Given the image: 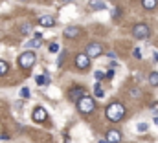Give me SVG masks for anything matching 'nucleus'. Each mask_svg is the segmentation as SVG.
<instances>
[{
  "label": "nucleus",
  "mask_w": 158,
  "mask_h": 143,
  "mask_svg": "<svg viewBox=\"0 0 158 143\" xmlns=\"http://www.w3.org/2000/svg\"><path fill=\"white\" fill-rule=\"evenodd\" d=\"M107 140L110 143H119L121 141V134H119L118 130H109L107 132Z\"/></svg>",
  "instance_id": "9b49d317"
},
{
  "label": "nucleus",
  "mask_w": 158,
  "mask_h": 143,
  "mask_svg": "<svg viewBox=\"0 0 158 143\" xmlns=\"http://www.w3.org/2000/svg\"><path fill=\"white\" fill-rule=\"evenodd\" d=\"M46 117H48V114H46V110L42 107H37L33 110V119H35V121L42 123V121H46Z\"/></svg>",
  "instance_id": "0eeeda50"
},
{
  "label": "nucleus",
  "mask_w": 158,
  "mask_h": 143,
  "mask_svg": "<svg viewBox=\"0 0 158 143\" xmlns=\"http://www.w3.org/2000/svg\"><path fill=\"white\" fill-rule=\"evenodd\" d=\"M50 51H52V53H57V51H59V44H57V42H52V44H50Z\"/></svg>",
  "instance_id": "4be33fe9"
},
{
  "label": "nucleus",
  "mask_w": 158,
  "mask_h": 143,
  "mask_svg": "<svg viewBox=\"0 0 158 143\" xmlns=\"http://www.w3.org/2000/svg\"><path fill=\"white\" fill-rule=\"evenodd\" d=\"M63 61H64V53H61V55H59V63H57V64L61 66V64H63Z\"/></svg>",
  "instance_id": "a878e982"
},
{
  "label": "nucleus",
  "mask_w": 158,
  "mask_h": 143,
  "mask_svg": "<svg viewBox=\"0 0 158 143\" xmlns=\"http://www.w3.org/2000/svg\"><path fill=\"white\" fill-rule=\"evenodd\" d=\"M155 123H156V127H158V117H156V119H155Z\"/></svg>",
  "instance_id": "c756f323"
},
{
  "label": "nucleus",
  "mask_w": 158,
  "mask_h": 143,
  "mask_svg": "<svg viewBox=\"0 0 158 143\" xmlns=\"http://www.w3.org/2000/svg\"><path fill=\"white\" fill-rule=\"evenodd\" d=\"M142 6H143V9H155L158 6V0H142Z\"/></svg>",
  "instance_id": "ddd939ff"
},
{
  "label": "nucleus",
  "mask_w": 158,
  "mask_h": 143,
  "mask_svg": "<svg viewBox=\"0 0 158 143\" xmlns=\"http://www.w3.org/2000/svg\"><path fill=\"white\" fill-rule=\"evenodd\" d=\"M107 77H109V79H110V77H114V70H109V72H107Z\"/></svg>",
  "instance_id": "bb28decb"
},
{
  "label": "nucleus",
  "mask_w": 158,
  "mask_h": 143,
  "mask_svg": "<svg viewBox=\"0 0 158 143\" xmlns=\"http://www.w3.org/2000/svg\"><path fill=\"white\" fill-rule=\"evenodd\" d=\"M37 84H40V86H44V84H48L50 83V77H46V75H37Z\"/></svg>",
  "instance_id": "2eb2a0df"
},
{
  "label": "nucleus",
  "mask_w": 158,
  "mask_h": 143,
  "mask_svg": "<svg viewBox=\"0 0 158 143\" xmlns=\"http://www.w3.org/2000/svg\"><path fill=\"white\" fill-rule=\"evenodd\" d=\"M138 130H140V132H145V130H147V123H140V125H138Z\"/></svg>",
  "instance_id": "b1692460"
},
{
  "label": "nucleus",
  "mask_w": 158,
  "mask_h": 143,
  "mask_svg": "<svg viewBox=\"0 0 158 143\" xmlns=\"http://www.w3.org/2000/svg\"><path fill=\"white\" fill-rule=\"evenodd\" d=\"M94 92H96V97H99V99H101V97H105V92H103V88H101L99 84L96 86V90H94Z\"/></svg>",
  "instance_id": "6ab92c4d"
},
{
  "label": "nucleus",
  "mask_w": 158,
  "mask_h": 143,
  "mask_svg": "<svg viewBox=\"0 0 158 143\" xmlns=\"http://www.w3.org/2000/svg\"><path fill=\"white\" fill-rule=\"evenodd\" d=\"M107 117H109V121H114V123H118L123 119V116H125V107L121 105V103H112V105H109L107 107Z\"/></svg>",
  "instance_id": "f257e3e1"
},
{
  "label": "nucleus",
  "mask_w": 158,
  "mask_h": 143,
  "mask_svg": "<svg viewBox=\"0 0 158 143\" xmlns=\"http://www.w3.org/2000/svg\"><path fill=\"white\" fill-rule=\"evenodd\" d=\"M33 64H35V53H33V51H24V53H20V57H19V66H20V68L30 70Z\"/></svg>",
  "instance_id": "f03ea898"
},
{
  "label": "nucleus",
  "mask_w": 158,
  "mask_h": 143,
  "mask_svg": "<svg viewBox=\"0 0 158 143\" xmlns=\"http://www.w3.org/2000/svg\"><path fill=\"white\" fill-rule=\"evenodd\" d=\"M20 33L22 35H30L31 33V24H22L20 26Z\"/></svg>",
  "instance_id": "dca6fc26"
},
{
  "label": "nucleus",
  "mask_w": 158,
  "mask_h": 143,
  "mask_svg": "<svg viewBox=\"0 0 158 143\" xmlns=\"http://www.w3.org/2000/svg\"><path fill=\"white\" fill-rule=\"evenodd\" d=\"M77 108H79V112H83V114H90V112H94V108H96L94 99L88 97V96H85L81 101H77Z\"/></svg>",
  "instance_id": "7ed1b4c3"
},
{
  "label": "nucleus",
  "mask_w": 158,
  "mask_h": 143,
  "mask_svg": "<svg viewBox=\"0 0 158 143\" xmlns=\"http://www.w3.org/2000/svg\"><path fill=\"white\" fill-rule=\"evenodd\" d=\"M81 31H79L77 26H68V28H64V37H68V39H76Z\"/></svg>",
  "instance_id": "1a4fd4ad"
},
{
  "label": "nucleus",
  "mask_w": 158,
  "mask_h": 143,
  "mask_svg": "<svg viewBox=\"0 0 158 143\" xmlns=\"http://www.w3.org/2000/svg\"><path fill=\"white\" fill-rule=\"evenodd\" d=\"M103 53V46L101 44H98V42H92V44H88L86 46V55L92 59V57H99Z\"/></svg>",
  "instance_id": "39448f33"
},
{
  "label": "nucleus",
  "mask_w": 158,
  "mask_h": 143,
  "mask_svg": "<svg viewBox=\"0 0 158 143\" xmlns=\"http://www.w3.org/2000/svg\"><path fill=\"white\" fill-rule=\"evenodd\" d=\"M132 35L136 37V39H147V37L151 35V30H149L147 24H136L134 30H132Z\"/></svg>",
  "instance_id": "20e7f679"
},
{
  "label": "nucleus",
  "mask_w": 158,
  "mask_h": 143,
  "mask_svg": "<svg viewBox=\"0 0 158 143\" xmlns=\"http://www.w3.org/2000/svg\"><path fill=\"white\" fill-rule=\"evenodd\" d=\"M63 2H72V0H63Z\"/></svg>",
  "instance_id": "7c9ffc66"
},
{
  "label": "nucleus",
  "mask_w": 158,
  "mask_h": 143,
  "mask_svg": "<svg viewBox=\"0 0 158 143\" xmlns=\"http://www.w3.org/2000/svg\"><path fill=\"white\" fill-rule=\"evenodd\" d=\"M99 143H110V141H109V140H101Z\"/></svg>",
  "instance_id": "c85d7f7f"
},
{
  "label": "nucleus",
  "mask_w": 158,
  "mask_h": 143,
  "mask_svg": "<svg viewBox=\"0 0 158 143\" xmlns=\"http://www.w3.org/2000/svg\"><path fill=\"white\" fill-rule=\"evenodd\" d=\"M149 83H151L153 86H158V72H153V73L149 75Z\"/></svg>",
  "instance_id": "f3484780"
},
{
  "label": "nucleus",
  "mask_w": 158,
  "mask_h": 143,
  "mask_svg": "<svg viewBox=\"0 0 158 143\" xmlns=\"http://www.w3.org/2000/svg\"><path fill=\"white\" fill-rule=\"evenodd\" d=\"M39 46H40V35H39V33L35 35L33 40H30V42L26 44V48H39Z\"/></svg>",
  "instance_id": "4468645a"
},
{
  "label": "nucleus",
  "mask_w": 158,
  "mask_h": 143,
  "mask_svg": "<svg viewBox=\"0 0 158 143\" xmlns=\"http://www.w3.org/2000/svg\"><path fill=\"white\" fill-rule=\"evenodd\" d=\"M22 2H26V0H22Z\"/></svg>",
  "instance_id": "2f4dec72"
},
{
  "label": "nucleus",
  "mask_w": 158,
  "mask_h": 143,
  "mask_svg": "<svg viewBox=\"0 0 158 143\" xmlns=\"http://www.w3.org/2000/svg\"><path fill=\"white\" fill-rule=\"evenodd\" d=\"M151 108H153V112H155V114H158V103H155Z\"/></svg>",
  "instance_id": "cd10ccee"
},
{
  "label": "nucleus",
  "mask_w": 158,
  "mask_h": 143,
  "mask_svg": "<svg viewBox=\"0 0 158 143\" xmlns=\"http://www.w3.org/2000/svg\"><path fill=\"white\" fill-rule=\"evenodd\" d=\"M132 55H134L136 59H142V51H140V48H136V50L132 51Z\"/></svg>",
  "instance_id": "5701e85b"
},
{
  "label": "nucleus",
  "mask_w": 158,
  "mask_h": 143,
  "mask_svg": "<svg viewBox=\"0 0 158 143\" xmlns=\"http://www.w3.org/2000/svg\"><path fill=\"white\" fill-rule=\"evenodd\" d=\"M105 75H107V73H103L101 70L94 72V77H96V81H101V79H105Z\"/></svg>",
  "instance_id": "aec40b11"
},
{
  "label": "nucleus",
  "mask_w": 158,
  "mask_h": 143,
  "mask_svg": "<svg viewBox=\"0 0 158 143\" xmlns=\"http://www.w3.org/2000/svg\"><path fill=\"white\" fill-rule=\"evenodd\" d=\"M20 96H22L24 99H28V97H30V88H28V86H24V88L20 90Z\"/></svg>",
  "instance_id": "412c9836"
},
{
  "label": "nucleus",
  "mask_w": 158,
  "mask_h": 143,
  "mask_svg": "<svg viewBox=\"0 0 158 143\" xmlns=\"http://www.w3.org/2000/svg\"><path fill=\"white\" fill-rule=\"evenodd\" d=\"M39 24L40 26H44V28H53V26H55V20H53L52 17L44 15V17H40L39 18Z\"/></svg>",
  "instance_id": "9d476101"
},
{
  "label": "nucleus",
  "mask_w": 158,
  "mask_h": 143,
  "mask_svg": "<svg viewBox=\"0 0 158 143\" xmlns=\"http://www.w3.org/2000/svg\"><path fill=\"white\" fill-rule=\"evenodd\" d=\"M88 61H90V57H88L86 53H79L77 57H76V66L81 68V70H86V68H88V64H90Z\"/></svg>",
  "instance_id": "423d86ee"
},
{
  "label": "nucleus",
  "mask_w": 158,
  "mask_h": 143,
  "mask_svg": "<svg viewBox=\"0 0 158 143\" xmlns=\"http://www.w3.org/2000/svg\"><path fill=\"white\" fill-rule=\"evenodd\" d=\"M9 70V66H7V63H4V61H0V75H6Z\"/></svg>",
  "instance_id": "a211bd4d"
},
{
  "label": "nucleus",
  "mask_w": 158,
  "mask_h": 143,
  "mask_svg": "<svg viewBox=\"0 0 158 143\" xmlns=\"http://www.w3.org/2000/svg\"><path fill=\"white\" fill-rule=\"evenodd\" d=\"M90 7L94 11H103V9H107V4L103 0H90Z\"/></svg>",
  "instance_id": "f8f14e48"
},
{
  "label": "nucleus",
  "mask_w": 158,
  "mask_h": 143,
  "mask_svg": "<svg viewBox=\"0 0 158 143\" xmlns=\"http://www.w3.org/2000/svg\"><path fill=\"white\" fill-rule=\"evenodd\" d=\"M138 96H140L138 90H131V97H138Z\"/></svg>",
  "instance_id": "393cba45"
},
{
  "label": "nucleus",
  "mask_w": 158,
  "mask_h": 143,
  "mask_svg": "<svg viewBox=\"0 0 158 143\" xmlns=\"http://www.w3.org/2000/svg\"><path fill=\"white\" fill-rule=\"evenodd\" d=\"M83 97H85V88H72V90H70V99H72V101L77 103Z\"/></svg>",
  "instance_id": "6e6552de"
}]
</instances>
